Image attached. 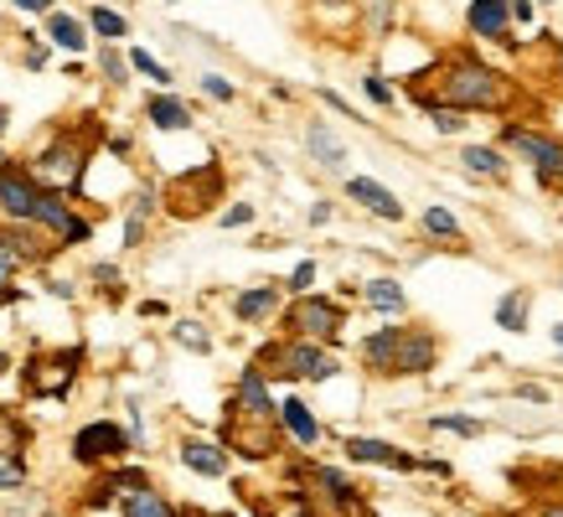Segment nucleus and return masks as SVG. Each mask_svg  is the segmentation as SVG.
Listing matches in <instances>:
<instances>
[{"label": "nucleus", "instance_id": "f3484780", "mask_svg": "<svg viewBox=\"0 0 563 517\" xmlns=\"http://www.w3.org/2000/svg\"><path fill=\"white\" fill-rule=\"evenodd\" d=\"M181 465L218 482V476H228V450L212 446V440H181Z\"/></svg>", "mask_w": 563, "mask_h": 517}, {"label": "nucleus", "instance_id": "9d476101", "mask_svg": "<svg viewBox=\"0 0 563 517\" xmlns=\"http://www.w3.org/2000/svg\"><path fill=\"white\" fill-rule=\"evenodd\" d=\"M78 367H84V346H68V352H42V358L32 362V388L36 394L63 398L73 388V378H78Z\"/></svg>", "mask_w": 563, "mask_h": 517}, {"label": "nucleus", "instance_id": "de8ad7c7", "mask_svg": "<svg viewBox=\"0 0 563 517\" xmlns=\"http://www.w3.org/2000/svg\"><path fill=\"white\" fill-rule=\"evenodd\" d=\"M543 517H563V502H553V507H548V513Z\"/></svg>", "mask_w": 563, "mask_h": 517}, {"label": "nucleus", "instance_id": "49530a36", "mask_svg": "<svg viewBox=\"0 0 563 517\" xmlns=\"http://www.w3.org/2000/svg\"><path fill=\"white\" fill-rule=\"evenodd\" d=\"M553 342H559V352H563V321H553Z\"/></svg>", "mask_w": 563, "mask_h": 517}, {"label": "nucleus", "instance_id": "e433bc0d", "mask_svg": "<svg viewBox=\"0 0 563 517\" xmlns=\"http://www.w3.org/2000/svg\"><path fill=\"white\" fill-rule=\"evenodd\" d=\"M362 94H367V99H373L377 109H388V103H393V84H388V78H377V73H367V84H362Z\"/></svg>", "mask_w": 563, "mask_h": 517}, {"label": "nucleus", "instance_id": "423d86ee", "mask_svg": "<svg viewBox=\"0 0 563 517\" xmlns=\"http://www.w3.org/2000/svg\"><path fill=\"white\" fill-rule=\"evenodd\" d=\"M222 440L249 455V461H264L279 446V414H249L239 404H228V425H222Z\"/></svg>", "mask_w": 563, "mask_h": 517}, {"label": "nucleus", "instance_id": "4468645a", "mask_svg": "<svg viewBox=\"0 0 563 517\" xmlns=\"http://www.w3.org/2000/svg\"><path fill=\"white\" fill-rule=\"evenodd\" d=\"M465 21H471V32H476V36L501 42V36H507V26H512V0H471Z\"/></svg>", "mask_w": 563, "mask_h": 517}, {"label": "nucleus", "instance_id": "1a4fd4ad", "mask_svg": "<svg viewBox=\"0 0 563 517\" xmlns=\"http://www.w3.org/2000/svg\"><path fill=\"white\" fill-rule=\"evenodd\" d=\"M32 228H47L52 239H63V243H84L88 239V223L63 202V191H36Z\"/></svg>", "mask_w": 563, "mask_h": 517}, {"label": "nucleus", "instance_id": "09e8293b", "mask_svg": "<svg viewBox=\"0 0 563 517\" xmlns=\"http://www.w3.org/2000/svg\"><path fill=\"white\" fill-rule=\"evenodd\" d=\"M5 367H11V358H5V352H0V378H5Z\"/></svg>", "mask_w": 563, "mask_h": 517}, {"label": "nucleus", "instance_id": "864d4df0", "mask_svg": "<svg viewBox=\"0 0 563 517\" xmlns=\"http://www.w3.org/2000/svg\"><path fill=\"white\" fill-rule=\"evenodd\" d=\"M197 517H207V513H197Z\"/></svg>", "mask_w": 563, "mask_h": 517}, {"label": "nucleus", "instance_id": "a18cd8bd", "mask_svg": "<svg viewBox=\"0 0 563 517\" xmlns=\"http://www.w3.org/2000/svg\"><path fill=\"white\" fill-rule=\"evenodd\" d=\"M5 124H11V109H5V103H0V135H5Z\"/></svg>", "mask_w": 563, "mask_h": 517}, {"label": "nucleus", "instance_id": "f257e3e1", "mask_svg": "<svg viewBox=\"0 0 563 517\" xmlns=\"http://www.w3.org/2000/svg\"><path fill=\"white\" fill-rule=\"evenodd\" d=\"M429 99L444 103V109H461V114H471V109L476 114H496V109L512 103V84L492 63H481L471 52H455V57H444V73Z\"/></svg>", "mask_w": 563, "mask_h": 517}, {"label": "nucleus", "instance_id": "f8f14e48", "mask_svg": "<svg viewBox=\"0 0 563 517\" xmlns=\"http://www.w3.org/2000/svg\"><path fill=\"white\" fill-rule=\"evenodd\" d=\"M346 197L357 207H367L373 218H383V223H404V202L383 182H373V176H346Z\"/></svg>", "mask_w": 563, "mask_h": 517}, {"label": "nucleus", "instance_id": "c9c22d12", "mask_svg": "<svg viewBox=\"0 0 563 517\" xmlns=\"http://www.w3.org/2000/svg\"><path fill=\"white\" fill-rule=\"evenodd\" d=\"M254 218H258L254 207H249V202H239V207H228V212H222L218 223L228 228V233H239V228H249V223H254Z\"/></svg>", "mask_w": 563, "mask_h": 517}, {"label": "nucleus", "instance_id": "9b49d317", "mask_svg": "<svg viewBox=\"0 0 563 517\" xmlns=\"http://www.w3.org/2000/svg\"><path fill=\"white\" fill-rule=\"evenodd\" d=\"M36 182L21 166H0V212L11 223H32V207H36Z\"/></svg>", "mask_w": 563, "mask_h": 517}, {"label": "nucleus", "instance_id": "b1692460", "mask_svg": "<svg viewBox=\"0 0 563 517\" xmlns=\"http://www.w3.org/2000/svg\"><path fill=\"white\" fill-rule=\"evenodd\" d=\"M47 36H52V42H57L63 52H84V47H88L84 21L68 16V11H47Z\"/></svg>", "mask_w": 563, "mask_h": 517}, {"label": "nucleus", "instance_id": "6e6552de", "mask_svg": "<svg viewBox=\"0 0 563 517\" xmlns=\"http://www.w3.org/2000/svg\"><path fill=\"white\" fill-rule=\"evenodd\" d=\"M130 450V430H120L114 419H93L84 430L73 435V461L78 465H99V461H114Z\"/></svg>", "mask_w": 563, "mask_h": 517}, {"label": "nucleus", "instance_id": "a211bd4d", "mask_svg": "<svg viewBox=\"0 0 563 517\" xmlns=\"http://www.w3.org/2000/svg\"><path fill=\"white\" fill-rule=\"evenodd\" d=\"M233 404L249 414H279V404L269 398V378H264V367H249L239 378V388H233Z\"/></svg>", "mask_w": 563, "mask_h": 517}, {"label": "nucleus", "instance_id": "0eeeda50", "mask_svg": "<svg viewBox=\"0 0 563 517\" xmlns=\"http://www.w3.org/2000/svg\"><path fill=\"white\" fill-rule=\"evenodd\" d=\"M501 145L517 151V155H528L543 182H563V140L538 135V130H528V124H507V130H501Z\"/></svg>", "mask_w": 563, "mask_h": 517}, {"label": "nucleus", "instance_id": "c756f323", "mask_svg": "<svg viewBox=\"0 0 563 517\" xmlns=\"http://www.w3.org/2000/svg\"><path fill=\"white\" fill-rule=\"evenodd\" d=\"M429 430H434V435H461V440H476L486 425H481L476 414H434V419H429Z\"/></svg>", "mask_w": 563, "mask_h": 517}, {"label": "nucleus", "instance_id": "2eb2a0df", "mask_svg": "<svg viewBox=\"0 0 563 517\" xmlns=\"http://www.w3.org/2000/svg\"><path fill=\"white\" fill-rule=\"evenodd\" d=\"M279 430L290 435L295 446H321V425H316V414L306 409V398H285V404H279Z\"/></svg>", "mask_w": 563, "mask_h": 517}, {"label": "nucleus", "instance_id": "ea45409f", "mask_svg": "<svg viewBox=\"0 0 563 517\" xmlns=\"http://www.w3.org/2000/svg\"><path fill=\"white\" fill-rule=\"evenodd\" d=\"M26 68H32V73L47 68V47H42V42H32V47H26Z\"/></svg>", "mask_w": 563, "mask_h": 517}, {"label": "nucleus", "instance_id": "473e14b6", "mask_svg": "<svg viewBox=\"0 0 563 517\" xmlns=\"http://www.w3.org/2000/svg\"><path fill=\"white\" fill-rule=\"evenodd\" d=\"M99 68H103V78H109L114 88L130 84V57H120L114 47H103V52H99Z\"/></svg>", "mask_w": 563, "mask_h": 517}, {"label": "nucleus", "instance_id": "f704fd0d", "mask_svg": "<svg viewBox=\"0 0 563 517\" xmlns=\"http://www.w3.org/2000/svg\"><path fill=\"white\" fill-rule=\"evenodd\" d=\"M21 270V254L11 249V239L0 233V290H11V275Z\"/></svg>", "mask_w": 563, "mask_h": 517}, {"label": "nucleus", "instance_id": "79ce46f5", "mask_svg": "<svg viewBox=\"0 0 563 517\" xmlns=\"http://www.w3.org/2000/svg\"><path fill=\"white\" fill-rule=\"evenodd\" d=\"M331 223V202H316L310 207V228H325Z\"/></svg>", "mask_w": 563, "mask_h": 517}, {"label": "nucleus", "instance_id": "ddd939ff", "mask_svg": "<svg viewBox=\"0 0 563 517\" xmlns=\"http://www.w3.org/2000/svg\"><path fill=\"white\" fill-rule=\"evenodd\" d=\"M346 455L357 465H388V471H419V455H409V450H398V446H388V440H346Z\"/></svg>", "mask_w": 563, "mask_h": 517}, {"label": "nucleus", "instance_id": "dca6fc26", "mask_svg": "<svg viewBox=\"0 0 563 517\" xmlns=\"http://www.w3.org/2000/svg\"><path fill=\"white\" fill-rule=\"evenodd\" d=\"M279 285H254V290H243L239 300H233V316L239 321H249V327H258V321H269V316H279Z\"/></svg>", "mask_w": 563, "mask_h": 517}, {"label": "nucleus", "instance_id": "37998d69", "mask_svg": "<svg viewBox=\"0 0 563 517\" xmlns=\"http://www.w3.org/2000/svg\"><path fill=\"white\" fill-rule=\"evenodd\" d=\"M93 279H99V285H114L120 275H114V264H99V270H93Z\"/></svg>", "mask_w": 563, "mask_h": 517}, {"label": "nucleus", "instance_id": "72a5a7b5", "mask_svg": "<svg viewBox=\"0 0 563 517\" xmlns=\"http://www.w3.org/2000/svg\"><path fill=\"white\" fill-rule=\"evenodd\" d=\"M202 94L212 103H233V99H239V88L228 84V78H218V73H202Z\"/></svg>", "mask_w": 563, "mask_h": 517}, {"label": "nucleus", "instance_id": "a19ab883", "mask_svg": "<svg viewBox=\"0 0 563 517\" xmlns=\"http://www.w3.org/2000/svg\"><path fill=\"white\" fill-rule=\"evenodd\" d=\"M5 6H16V11H32V16H47L52 0H5Z\"/></svg>", "mask_w": 563, "mask_h": 517}, {"label": "nucleus", "instance_id": "4be33fe9", "mask_svg": "<svg viewBox=\"0 0 563 517\" xmlns=\"http://www.w3.org/2000/svg\"><path fill=\"white\" fill-rule=\"evenodd\" d=\"M145 114H151L155 130H191V109L176 99V94H151Z\"/></svg>", "mask_w": 563, "mask_h": 517}, {"label": "nucleus", "instance_id": "58836bf2", "mask_svg": "<svg viewBox=\"0 0 563 517\" xmlns=\"http://www.w3.org/2000/svg\"><path fill=\"white\" fill-rule=\"evenodd\" d=\"M310 285H316V264L306 258V264H295V275H290V295H306Z\"/></svg>", "mask_w": 563, "mask_h": 517}, {"label": "nucleus", "instance_id": "3c124183", "mask_svg": "<svg viewBox=\"0 0 563 517\" xmlns=\"http://www.w3.org/2000/svg\"><path fill=\"white\" fill-rule=\"evenodd\" d=\"M295 517H310V513H295Z\"/></svg>", "mask_w": 563, "mask_h": 517}, {"label": "nucleus", "instance_id": "6ab92c4d", "mask_svg": "<svg viewBox=\"0 0 563 517\" xmlns=\"http://www.w3.org/2000/svg\"><path fill=\"white\" fill-rule=\"evenodd\" d=\"M306 151L316 166H325V172H342L346 166V145L336 135H331V124H310L306 130Z\"/></svg>", "mask_w": 563, "mask_h": 517}, {"label": "nucleus", "instance_id": "c85d7f7f", "mask_svg": "<svg viewBox=\"0 0 563 517\" xmlns=\"http://www.w3.org/2000/svg\"><path fill=\"white\" fill-rule=\"evenodd\" d=\"M172 342L181 346V352H191V358H207V352H212V331H207L202 321H176Z\"/></svg>", "mask_w": 563, "mask_h": 517}, {"label": "nucleus", "instance_id": "20e7f679", "mask_svg": "<svg viewBox=\"0 0 563 517\" xmlns=\"http://www.w3.org/2000/svg\"><path fill=\"white\" fill-rule=\"evenodd\" d=\"M84 161H88V145L78 135H52L47 151H42L32 166H26V176H32L42 191H78Z\"/></svg>", "mask_w": 563, "mask_h": 517}, {"label": "nucleus", "instance_id": "bb28decb", "mask_svg": "<svg viewBox=\"0 0 563 517\" xmlns=\"http://www.w3.org/2000/svg\"><path fill=\"white\" fill-rule=\"evenodd\" d=\"M419 223H424V233H429V239H444V243H461V239H465L461 218H455L450 207H434V202H429V207H424V218H419Z\"/></svg>", "mask_w": 563, "mask_h": 517}, {"label": "nucleus", "instance_id": "2f4dec72", "mask_svg": "<svg viewBox=\"0 0 563 517\" xmlns=\"http://www.w3.org/2000/svg\"><path fill=\"white\" fill-rule=\"evenodd\" d=\"M130 68H135V73H145V78H151V84H161V88L172 84V68H166L161 57H151V52H145V47H135V52H130Z\"/></svg>", "mask_w": 563, "mask_h": 517}, {"label": "nucleus", "instance_id": "39448f33", "mask_svg": "<svg viewBox=\"0 0 563 517\" xmlns=\"http://www.w3.org/2000/svg\"><path fill=\"white\" fill-rule=\"evenodd\" d=\"M346 310L336 306V300H325V295H300V300H290V310H285V327H290L295 342H336V331H342Z\"/></svg>", "mask_w": 563, "mask_h": 517}, {"label": "nucleus", "instance_id": "7ed1b4c3", "mask_svg": "<svg viewBox=\"0 0 563 517\" xmlns=\"http://www.w3.org/2000/svg\"><path fill=\"white\" fill-rule=\"evenodd\" d=\"M258 367H274L279 378H290V383H325V378H336L342 373V362L331 358L325 346L316 342H279V346H264V358H258Z\"/></svg>", "mask_w": 563, "mask_h": 517}, {"label": "nucleus", "instance_id": "5fc2aeb1", "mask_svg": "<svg viewBox=\"0 0 563 517\" xmlns=\"http://www.w3.org/2000/svg\"><path fill=\"white\" fill-rule=\"evenodd\" d=\"M548 6H553V0H548Z\"/></svg>", "mask_w": 563, "mask_h": 517}, {"label": "nucleus", "instance_id": "8fccbe9b", "mask_svg": "<svg viewBox=\"0 0 563 517\" xmlns=\"http://www.w3.org/2000/svg\"><path fill=\"white\" fill-rule=\"evenodd\" d=\"M0 166H5V145H0Z\"/></svg>", "mask_w": 563, "mask_h": 517}, {"label": "nucleus", "instance_id": "cd10ccee", "mask_svg": "<svg viewBox=\"0 0 563 517\" xmlns=\"http://www.w3.org/2000/svg\"><path fill=\"white\" fill-rule=\"evenodd\" d=\"M413 103H419V114H429V124H434L440 135H461V130H465L461 109H444V103H434L429 94H413Z\"/></svg>", "mask_w": 563, "mask_h": 517}, {"label": "nucleus", "instance_id": "a878e982", "mask_svg": "<svg viewBox=\"0 0 563 517\" xmlns=\"http://www.w3.org/2000/svg\"><path fill=\"white\" fill-rule=\"evenodd\" d=\"M310 476L321 482V492H325V497H331V502H336L342 513H357V492H352V482H346V476H342V471H336V465H316Z\"/></svg>", "mask_w": 563, "mask_h": 517}, {"label": "nucleus", "instance_id": "c03bdc74", "mask_svg": "<svg viewBox=\"0 0 563 517\" xmlns=\"http://www.w3.org/2000/svg\"><path fill=\"white\" fill-rule=\"evenodd\" d=\"M512 21H532V6H528V0H512Z\"/></svg>", "mask_w": 563, "mask_h": 517}, {"label": "nucleus", "instance_id": "4c0bfd02", "mask_svg": "<svg viewBox=\"0 0 563 517\" xmlns=\"http://www.w3.org/2000/svg\"><path fill=\"white\" fill-rule=\"evenodd\" d=\"M21 482H26V465H21V461H5V465H0V492H16Z\"/></svg>", "mask_w": 563, "mask_h": 517}, {"label": "nucleus", "instance_id": "393cba45", "mask_svg": "<svg viewBox=\"0 0 563 517\" xmlns=\"http://www.w3.org/2000/svg\"><path fill=\"white\" fill-rule=\"evenodd\" d=\"M528 316H532V300L522 290H507L496 300V327L501 331H517V337H522V331H528Z\"/></svg>", "mask_w": 563, "mask_h": 517}, {"label": "nucleus", "instance_id": "7c9ffc66", "mask_svg": "<svg viewBox=\"0 0 563 517\" xmlns=\"http://www.w3.org/2000/svg\"><path fill=\"white\" fill-rule=\"evenodd\" d=\"M88 26H93L103 42H120V36H130V21H124L114 6H93V11H88Z\"/></svg>", "mask_w": 563, "mask_h": 517}, {"label": "nucleus", "instance_id": "aec40b11", "mask_svg": "<svg viewBox=\"0 0 563 517\" xmlns=\"http://www.w3.org/2000/svg\"><path fill=\"white\" fill-rule=\"evenodd\" d=\"M120 513L124 517H181L172 502L155 492L151 482H145V486H130V492H124V502H120Z\"/></svg>", "mask_w": 563, "mask_h": 517}, {"label": "nucleus", "instance_id": "412c9836", "mask_svg": "<svg viewBox=\"0 0 563 517\" xmlns=\"http://www.w3.org/2000/svg\"><path fill=\"white\" fill-rule=\"evenodd\" d=\"M461 166L476 172L481 182H507V155L492 145H461Z\"/></svg>", "mask_w": 563, "mask_h": 517}, {"label": "nucleus", "instance_id": "5701e85b", "mask_svg": "<svg viewBox=\"0 0 563 517\" xmlns=\"http://www.w3.org/2000/svg\"><path fill=\"white\" fill-rule=\"evenodd\" d=\"M362 300H367L377 316H404V306H409V295H404L398 279H367V285H362Z\"/></svg>", "mask_w": 563, "mask_h": 517}, {"label": "nucleus", "instance_id": "603ef678", "mask_svg": "<svg viewBox=\"0 0 563 517\" xmlns=\"http://www.w3.org/2000/svg\"><path fill=\"white\" fill-rule=\"evenodd\" d=\"M367 6H377V0H367Z\"/></svg>", "mask_w": 563, "mask_h": 517}, {"label": "nucleus", "instance_id": "f03ea898", "mask_svg": "<svg viewBox=\"0 0 563 517\" xmlns=\"http://www.w3.org/2000/svg\"><path fill=\"white\" fill-rule=\"evenodd\" d=\"M362 362L383 373V378H419L440 362V342L429 331H413V327H383L362 342Z\"/></svg>", "mask_w": 563, "mask_h": 517}]
</instances>
